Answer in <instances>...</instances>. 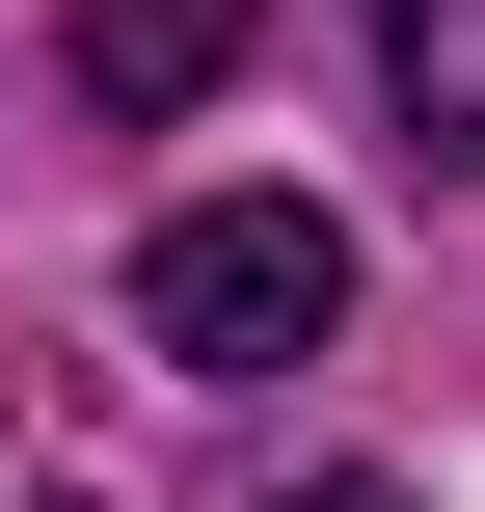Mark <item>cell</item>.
<instances>
[{
	"label": "cell",
	"mask_w": 485,
	"mask_h": 512,
	"mask_svg": "<svg viewBox=\"0 0 485 512\" xmlns=\"http://www.w3.org/2000/svg\"><path fill=\"white\" fill-rule=\"evenodd\" d=\"M378 54H405V135L485 162V0H378Z\"/></svg>",
	"instance_id": "cell-3"
},
{
	"label": "cell",
	"mask_w": 485,
	"mask_h": 512,
	"mask_svg": "<svg viewBox=\"0 0 485 512\" xmlns=\"http://www.w3.org/2000/svg\"><path fill=\"white\" fill-rule=\"evenodd\" d=\"M135 324H162L189 378H297V351L351 324V243H324L297 189H216V216H162V243H135Z\"/></svg>",
	"instance_id": "cell-1"
},
{
	"label": "cell",
	"mask_w": 485,
	"mask_h": 512,
	"mask_svg": "<svg viewBox=\"0 0 485 512\" xmlns=\"http://www.w3.org/2000/svg\"><path fill=\"white\" fill-rule=\"evenodd\" d=\"M243 27H270V0H81L54 54H81V108H189V81L243 54Z\"/></svg>",
	"instance_id": "cell-2"
},
{
	"label": "cell",
	"mask_w": 485,
	"mask_h": 512,
	"mask_svg": "<svg viewBox=\"0 0 485 512\" xmlns=\"http://www.w3.org/2000/svg\"><path fill=\"white\" fill-rule=\"evenodd\" d=\"M297 512H378V486H297Z\"/></svg>",
	"instance_id": "cell-4"
}]
</instances>
